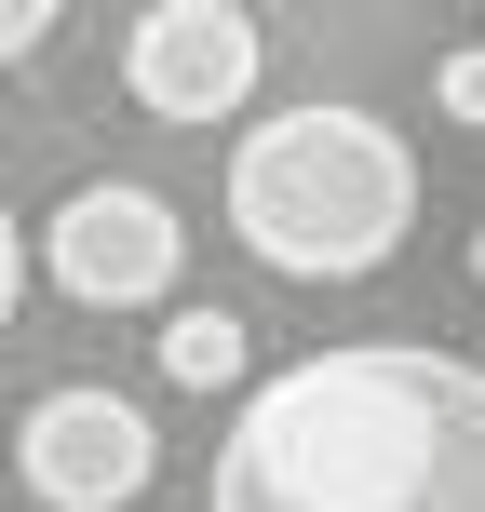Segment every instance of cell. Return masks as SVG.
Masks as SVG:
<instances>
[{"instance_id": "obj_1", "label": "cell", "mask_w": 485, "mask_h": 512, "mask_svg": "<svg viewBox=\"0 0 485 512\" xmlns=\"http://www.w3.org/2000/svg\"><path fill=\"white\" fill-rule=\"evenodd\" d=\"M203 512H485V364L351 337L256 378Z\"/></svg>"}, {"instance_id": "obj_2", "label": "cell", "mask_w": 485, "mask_h": 512, "mask_svg": "<svg viewBox=\"0 0 485 512\" xmlns=\"http://www.w3.org/2000/svg\"><path fill=\"white\" fill-rule=\"evenodd\" d=\"M230 243L283 283H364L418 216V149L351 95H310V108H270V122L230 135Z\"/></svg>"}, {"instance_id": "obj_3", "label": "cell", "mask_w": 485, "mask_h": 512, "mask_svg": "<svg viewBox=\"0 0 485 512\" xmlns=\"http://www.w3.org/2000/svg\"><path fill=\"white\" fill-rule=\"evenodd\" d=\"M176 270H189V230H176V203L135 189V176L68 189L54 230H41V283H54V297H81V310H162V297H176Z\"/></svg>"}, {"instance_id": "obj_4", "label": "cell", "mask_w": 485, "mask_h": 512, "mask_svg": "<svg viewBox=\"0 0 485 512\" xmlns=\"http://www.w3.org/2000/svg\"><path fill=\"white\" fill-rule=\"evenodd\" d=\"M256 68H270V27L243 0H149L122 27V95L149 122H243Z\"/></svg>"}, {"instance_id": "obj_5", "label": "cell", "mask_w": 485, "mask_h": 512, "mask_svg": "<svg viewBox=\"0 0 485 512\" xmlns=\"http://www.w3.org/2000/svg\"><path fill=\"white\" fill-rule=\"evenodd\" d=\"M14 472H27L41 512H135L149 472H162V432H149V405L68 378V391H41V405L14 418Z\"/></svg>"}, {"instance_id": "obj_6", "label": "cell", "mask_w": 485, "mask_h": 512, "mask_svg": "<svg viewBox=\"0 0 485 512\" xmlns=\"http://www.w3.org/2000/svg\"><path fill=\"white\" fill-rule=\"evenodd\" d=\"M243 364H256L243 310H176V324H162V378H176V391H230Z\"/></svg>"}, {"instance_id": "obj_7", "label": "cell", "mask_w": 485, "mask_h": 512, "mask_svg": "<svg viewBox=\"0 0 485 512\" xmlns=\"http://www.w3.org/2000/svg\"><path fill=\"white\" fill-rule=\"evenodd\" d=\"M432 108H445L459 135H485V41H459V54L432 68Z\"/></svg>"}, {"instance_id": "obj_8", "label": "cell", "mask_w": 485, "mask_h": 512, "mask_svg": "<svg viewBox=\"0 0 485 512\" xmlns=\"http://www.w3.org/2000/svg\"><path fill=\"white\" fill-rule=\"evenodd\" d=\"M54 14H68V0H0V68H27V54L54 41Z\"/></svg>"}, {"instance_id": "obj_9", "label": "cell", "mask_w": 485, "mask_h": 512, "mask_svg": "<svg viewBox=\"0 0 485 512\" xmlns=\"http://www.w3.org/2000/svg\"><path fill=\"white\" fill-rule=\"evenodd\" d=\"M14 310H27V230H14V203H0V337H14Z\"/></svg>"}, {"instance_id": "obj_10", "label": "cell", "mask_w": 485, "mask_h": 512, "mask_svg": "<svg viewBox=\"0 0 485 512\" xmlns=\"http://www.w3.org/2000/svg\"><path fill=\"white\" fill-rule=\"evenodd\" d=\"M472 283H485V230H472Z\"/></svg>"}]
</instances>
